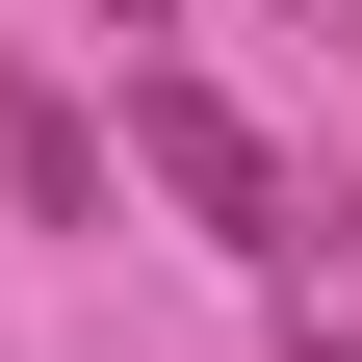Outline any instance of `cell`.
I'll return each mask as SVG.
<instances>
[{
    "label": "cell",
    "mask_w": 362,
    "mask_h": 362,
    "mask_svg": "<svg viewBox=\"0 0 362 362\" xmlns=\"http://www.w3.org/2000/svg\"><path fill=\"white\" fill-rule=\"evenodd\" d=\"M129 181H156L207 259H259V285H310V259L362 233V207H310V181L259 156V104H233V78H181V52H129Z\"/></svg>",
    "instance_id": "6da1fadb"
},
{
    "label": "cell",
    "mask_w": 362,
    "mask_h": 362,
    "mask_svg": "<svg viewBox=\"0 0 362 362\" xmlns=\"http://www.w3.org/2000/svg\"><path fill=\"white\" fill-rule=\"evenodd\" d=\"M0 207H26V233H104V129H78L26 52H0Z\"/></svg>",
    "instance_id": "7a4b0ae2"
},
{
    "label": "cell",
    "mask_w": 362,
    "mask_h": 362,
    "mask_svg": "<svg viewBox=\"0 0 362 362\" xmlns=\"http://www.w3.org/2000/svg\"><path fill=\"white\" fill-rule=\"evenodd\" d=\"M52 26H104V52H156V26H181V0H52Z\"/></svg>",
    "instance_id": "3957f363"
},
{
    "label": "cell",
    "mask_w": 362,
    "mask_h": 362,
    "mask_svg": "<svg viewBox=\"0 0 362 362\" xmlns=\"http://www.w3.org/2000/svg\"><path fill=\"white\" fill-rule=\"evenodd\" d=\"M285 362H362V337H337V310H310V337H285Z\"/></svg>",
    "instance_id": "277c9868"
}]
</instances>
